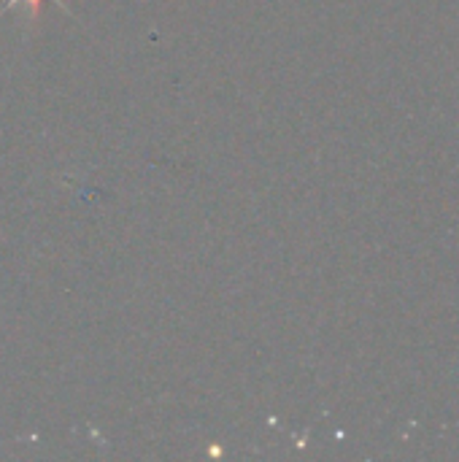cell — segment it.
<instances>
[{"label": "cell", "instance_id": "6da1fadb", "mask_svg": "<svg viewBox=\"0 0 459 462\" xmlns=\"http://www.w3.org/2000/svg\"><path fill=\"white\" fill-rule=\"evenodd\" d=\"M43 3H46V0H5V5H3L0 11H8L11 5H30V11H32V16H35V14H38V5H43ZM57 3L68 11V5H65L62 0H57Z\"/></svg>", "mask_w": 459, "mask_h": 462}]
</instances>
